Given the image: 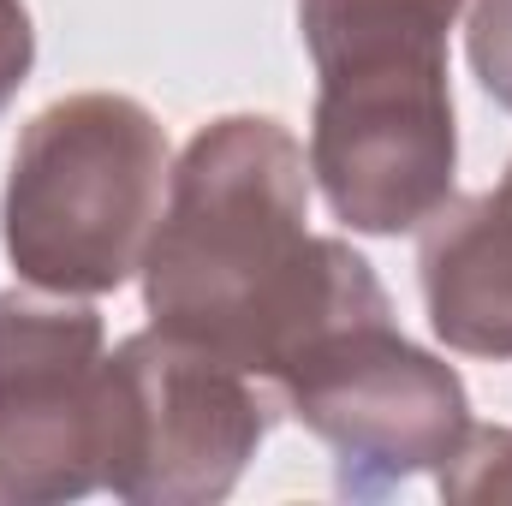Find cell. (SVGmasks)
<instances>
[{
	"instance_id": "obj_1",
	"label": "cell",
	"mask_w": 512,
	"mask_h": 506,
	"mask_svg": "<svg viewBox=\"0 0 512 506\" xmlns=\"http://www.w3.org/2000/svg\"><path fill=\"white\" fill-rule=\"evenodd\" d=\"M155 334L274 381L322 334L393 310L346 239L310 233V161L268 114L209 120L167 173L143 251Z\"/></svg>"
},
{
	"instance_id": "obj_2",
	"label": "cell",
	"mask_w": 512,
	"mask_h": 506,
	"mask_svg": "<svg viewBox=\"0 0 512 506\" xmlns=\"http://www.w3.org/2000/svg\"><path fill=\"white\" fill-rule=\"evenodd\" d=\"M465 0H298L316 60L310 179L334 221L393 239L453 197L447 30Z\"/></svg>"
},
{
	"instance_id": "obj_3",
	"label": "cell",
	"mask_w": 512,
	"mask_h": 506,
	"mask_svg": "<svg viewBox=\"0 0 512 506\" xmlns=\"http://www.w3.org/2000/svg\"><path fill=\"white\" fill-rule=\"evenodd\" d=\"M167 131L114 90H84L18 131L0 239L24 286L60 298L120 292L143 268L167 197Z\"/></svg>"
},
{
	"instance_id": "obj_4",
	"label": "cell",
	"mask_w": 512,
	"mask_h": 506,
	"mask_svg": "<svg viewBox=\"0 0 512 506\" xmlns=\"http://www.w3.org/2000/svg\"><path fill=\"white\" fill-rule=\"evenodd\" d=\"M108 459L102 489L131 506L227 501L256 459L274 411L256 376L173 334H131L102 364Z\"/></svg>"
},
{
	"instance_id": "obj_5",
	"label": "cell",
	"mask_w": 512,
	"mask_h": 506,
	"mask_svg": "<svg viewBox=\"0 0 512 506\" xmlns=\"http://www.w3.org/2000/svg\"><path fill=\"white\" fill-rule=\"evenodd\" d=\"M274 393L334 447L340 495H382L405 477L441 471L471 429L459 370L411 346L393 328V310L358 316L304 346L274 376Z\"/></svg>"
},
{
	"instance_id": "obj_6",
	"label": "cell",
	"mask_w": 512,
	"mask_h": 506,
	"mask_svg": "<svg viewBox=\"0 0 512 506\" xmlns=\"http://www.w3.org/2000/svg\"><path fill=\"white\" fill-rule=\"evenodd\" d=\"M102 316L60 292H0V506L102 489L108 381Z\"/></svg>"
},
{
	"instance_id": "obj_7",
	"label": "cell",
	"mask_w": 512,
	"mask_h": 506,
	"mask_svg": "<svg viewBox=\"0 0 512 506\" xmlns=\"http://www.w3.org/2000/svg\"><path fill=\"white\" fill-rule=\"evenodd\" d=\"M423 304L441 346L465 358H512V167L483 197H447L417 245Z\"/></svg>"
},
{
	"instance_id": "obj_8",
	"label": "cell",
	"mask_w": 512,
	"mask_h": 506,
	"mask_svg": "<svg viewBox=\"0 0 512 506\" xmlns=\"http://www.w3.org/2000/svg\"><path fill=\"white\" fill-rule=\"evenodd\" d=\"M441 501H512V429H465L459 453L435 471Z\"/></svg>"
},
{
	"instance_id": "obj_9",
	"label": "cell",
	"mask_w": 512,
	"mask_h": 506,
	"mask_svg": "<svg viewBox=\"0 0 512 506\" xmlns=\"http://www.w3.org/2000/svg\"><path fill=\"white\" fill-rule=\"evenodd\" d=\"M465 54H471L477 84L512 114V0H471Z\"/></svg>"
},
{
	"instance_id": "obj_10",
	"label": "cell",
	"mask_w": 512,
	"mask_h": 506,
	"mask_svg": "<svg viewBox=\"0 0 512 506\" xmlns=\"http://www.w3.org/2000/svg\"><path fill=\"white\" fill-rule=\"evenodd\" d=\"M36 66V24H30V6L24 0H0V108L24 90Z\"/></svg>"
}]
</instances>
